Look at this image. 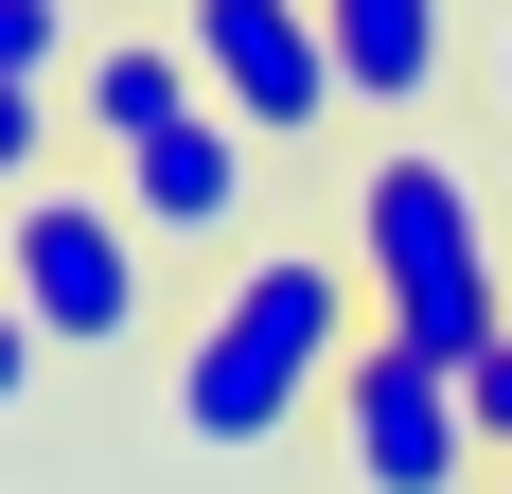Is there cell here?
Returning <instances> with one entry per match:
<instances>
[{
	"mask_svg": "<svg viewBox=\"0 0 512 494\" xmlns=\"http://www.w3.org/2000/svg\"><path fill=\"white\" fill-rule=\"evenodd\" d=\"M354 336H371L354 247H230L212 300H195V336H177V442L248 459L283 424H318L336 371H354Z\"/></svg>",
	"mask_w": 512,
	"mask_h": 494,
	"instance_id": "1",
	"label": "cell"
},
{
	"mask_svg": "<svg viewBox=\"0 0 512 494\" xmlns=\"http://www.w3.org/2000/svg\"><path fill=\"white\" fill-rule=\"evenodd\" d=\"M354 283H371V336H407V353H442V371H477V353L512 336V283H495V230H477V177L442 142H389V159H354Z\"/></svg>",
	"mask_w": 512,
	"mask_h": 494,
	"instance_id": "2",
	"label": "cell"
},
{
	"mask_svg": "<svg viewBox=\"0 0 512 494\" xmlns=\"http://www.w3.org/2000/svg\"><path fill=\"white\" fill-rule=\"evenodd\" d=\"M0 300H18L53 353H124V336H142V300H159V247L124 230L106 177H36V195L0 212Z\"/></svg>",
	"mask_w": 512,
	"mask_h": 494,
	"instance_id": "3",
	"label": "cell"
},
{
	"mask_svg": "<svg viewBox=\"0 0 512 494\" xmlns=\"http://www.w3.org/2000/svg\"><path fill=\"white\" fill-rule=\"evenodd\" d=\"M177 53H195V89L265 159H301L318 124H354V71H336V18L318 0H177Z\"/></svg>",
	"mask_w": 512,
	"mask_h": 494,
	"instance_id": "4",
	"label": "cell"
},
{
	"mask_svg": "<svg viewBox=\"0 0 512 494\" xmlns=\"http://www.w3.org/2000/svg\"><path fill=\"white\" fill-rule=\"evenodd\" d=\"M336 477L354 494H477V406H460V371L442 353H407V336H354V371H336Z\"/></svg>",
	"mask_w": 512,
	"mask_h": 494,
	"instance_id": "5",
	"label": "cell"
},
{
	"mask_svg": "<svg viewBox=\"0 0 512 494\" xmlns=\"http://www.w3.org/2000/svg\"><path fill=\"white\" fill-rule=\"evenodd\" d=\"M106 195H124V230H142L159 265H230V247H248V212H265V142L230 124V106H195L177 142L106 159Z\"/></svg>",
	"mask_w": 512,
	"mask_h": 494,
	"instance_id": "6",
	"label": "cell"
},
{
	"mask_svg": "<svg viewBox=\"0 0 512 494\" xmlns=\"http://www.w3.org/2000/svg\"><path fill=\"white\" fill-rule=\"evenodd\" d=\"M195 53H177V18H106L89 36V71H71V124H89L106 159H142V142H177V124H195Z\"/></svg>",
	"mask_w": 512,
	"mask_h": 494,
	"instance_id": "7",
	"label": "cell"
},
{
	"mask_svg": "<svg viewBox=\"0 0 512 494\" xmlns=\"http://www.w3.org/2000/svg\"><path fill=\"white\" fill-rule=\"evenodd\" d=\"M336 18V71H354V124H424L442 71H460V0H318Z\"/></svg>",
	"mask_w": 512,
	"mask_h": 494,
	"instance_id": "8",
	"label": "cell"
},
{
	"mask_svg": "<svg viewBox=\"0 0 512 494\" xmlns=\"http://www.w3.org/2000/svg\"><path fill=\"white\" fill-rule=\"evenodd\" d=\"M89 36H106L89 0H0V89H53V106H71V71H89Z\"/></svg>",
	"mask_w": 512,
	"mask_h": 494,
	"instance_id": "9",
	"label": "cell"
},
{
	"mask_svg": "<svg viewBox=\"0 0 512 494\" xmlns=\"http://www.w3.org/2000/svg\"><path fill=\"white\" fill-rule=\"evenodd\" d=\"M53 124H71V106H53V89H0V212H18V195H36V177H53Z\"/></svg>",
	"mask_w": 512,
	"mask_h": 494,
	"instance_id": "10",
	"label": "cell"
},
{
	"mask_svg": "<svg viewBox=\"0 0 512 494\" xmlns=\"http://www.w3.org/2000/svg\"><path fill=\"white\" fill-rule=\"evenodd\" d=\"M36 371H53V336H36V318H18V300H0V424L36 406Z\"/></svg>",
	"mask_w": 512,
	"mask_h": 494,
	"instance_id": "11",
	"label": "cell"
},
{
	"mask_svg": "<svg viewBox=\"0 0 512 494\" xmlns=\"http://www.w3.org/2000/svg\"><path fill=\"white\" fill-rule=\"evenodd\" d=\"M460 406H477V442H512V336H495V353L460 371Z\"/></svg>",
	"mask_w": 512,
	"mask_h": 494,
	"instance_id": "12",
	"label": "cell"
},
{
	"mask_svg": "<svg viewBox=\"0 0 512 494\" xmlns=\"http://www.w3.org/2000/svg\"><path fill=\"white\" fill-rule=\"evenodd\" d=\"M495 124H512V18H495Z\"/></svg>",
	"mask_w": 512,
	"mask_h": 494,
	"instance_id": "13",
	"label": "cell"
},
{
	"mask_svg": "<svg viewBox=\"0 0 512 494\" xmlns=\"http://www.w3.org/2000/svg\"><path fill=\"white\" fill-rule=\"evenodd\" d=\"M495 494H512V477H495Z\"/></svg>",
	"mask_w": 512,
	"mask_h": 494,
	"instance_id": "14",
	"label": "cell"
}]
</instances>
